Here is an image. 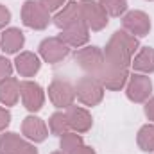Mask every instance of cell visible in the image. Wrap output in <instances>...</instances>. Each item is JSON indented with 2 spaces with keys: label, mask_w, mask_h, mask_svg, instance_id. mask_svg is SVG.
I'll return each instance as SVG.
<instances>
[{
  "label": "cell",
  "mask_w": 154,
  "mask_h": 154,
  "mask_svg": "<svg viewBox=\"0 0 154 154\" xmlns=\"http://www.w3.org/2000/svg\"><path fill=\"white\" fill-rule=\"evenodd\" d=\"M22 22L29 29L43 31L50 23V13L43 7L41 2L36 0H27L22 7Z\"/></svg>",
  "instance_id": "277c9868"
},
{
  "label": "cell",
  "mask_w": 154,
  "mask_h": 154,
  "mask_svg": "<svg viewBox=\"0 0 154 154\" xmlns=\"http://www.w3.org/2000/svg\"><path fill=\"white\" fill-rule=\"evenodd\" d=\"M151 93H152V82L147 75H143V74L129 75L127 86H125V95L131 102H136V104L145 102V100H149Z\"/></svg>",
  "instance_id": "52a82bcc"
},
{
  "label": "cell",
  "mask_w": 154,
  "mask_h": 154,
  "mask_svg": "<svg viewBox=\"0 0 154 154\" xmlns=\"http://www.w3.org/2000/svg\"><path fill=\"white\" fill-rule=\"evenodd\" d=\"M59 38L63 39L68 47L79 48V47H82L84 43H88V39H90V29H88L86 23L81 20V22H77V23L68 25L66 29H63Z\"/></svg>",
  "instance_id": "4fadbf2b"
},
{
  "label": "cell",
  "mask_w": 154,
  "mask_h": 154,
  "mask_svg": "<svg viewBox=\"0 0 154 154\" xmlns=\"http://www.w3.org/2000/svg\"><path fill=\"white\" fill-rule=\"evenodd\" d=\"M20 95H22V102L25 106V109L36 113L43 108L45 102V93L43 88L34 81H22L20 82Z\"/></svg>",
  "instance_id": "9c48e42d"
},
{
  "label": "cell",
  "mask_w": 154,
  "mask_h": 154,
  "mask_svg": "<svg viewBox=\"0 0 154 154\" xmlns=\"http://www.w3.org/2000/svg\"><path fill=\"white\" fill-rule=\"evenodd\" d=\"M9 22H11V11L0 4V29H4Z\"/></svg>",
  "instance_id": "4316f807"
},
{
  "label": "cell",
  "mask_w": 154,
  "mask_h": 154,
  "mask_svg": "<svg viewBox=\"0 0 154 154\" xmlns=\"http://www.w3.org/2000/svg\"><path fill=\"white\" fill-rule=\"evenodd\" d=\"M136 142H138V147L143 152H154V125L152 124H147V125H143L138 131Z\"/></svg>",
  "instance_id": "44dd1931"
},
{
  "label": "cell",
  "mask_w": 154,
  "mask_h": 154,
  "mask_svg": "<svg viewBox=\"0 0 154 154\" xmlns=\"http://www.w3.org/2000/svg\"><path fill=\"white\" fill-rule=\"evenodd\" d=\"M138 47H140L138 38H134L133 34H129L125 31H116L104 48V61L108 66L129 70L133 54Z\"/></svg>",
  "instance_id": "6da1fadb"
},
{
  "label": "cell",
  "mask_w": 154,
  "mask_h": 154,
  "mask_svg": "<svg viewBox=\"0 0 154 154\" xmlns=\"http://www.w3.org/2000/svg\"><path fill=\"white\" fill-rule=\"evenodd\" d=\"M22 133L27 140L39 143V142H45L47 136H48V131H47V125L45 122L38 118V116H27L23 118V124H22Z\"/></svg>",
  "instance_id": "5bb4252c"
},
{
  "label": "cell",
  "mask_w": 154,
  "mask_h": 154,
  "mask_svg": "<svg viewBox=\"0 0 154 154\" xmlns=\"http://www.w3.org/2000/svg\"><path fill=\"white\" fill-rule=\"evenodd\" d=\"M145 115H147L149 120L154 122V97L149 99V100H145Z\"/></svg>",
  "instance_id": "f1b7e54d"
},
{
  "label": "cell",
  "mask_w": 154,
  "mask_h": 154,
  "mask_svg": "<svg viewBox=\"0 0 154 154\" xmlns=\"http://www.w3.org/2000/svg\"><path fill=\"white\" fill-rule=\"evenodd\" d=\"M41 4H43V7L48 11V13H52V11H57L59 7H63V4L66 2V0H39Z\"/></svg>",
  "instance_id": "484cf974"
},
{
  "label": "cell",
  "mask_w": 154,
  "mask_h": 154,
  "mask_svg": "<svg viewBox=\"0 0 154 154\" xmlns=\"http://www.w3.org/2000/svg\"><path fill=\"white\" fill-rule=\"evenodd\" d=\"M127 79H129V70L125 68H115V66H108L106 61H104V68H102V74L99 77V81L102 82L104 88L108 90H122L125 84H127Z\"/></svg>",
  "instance_id": "7c38bea8"
},
{
  "label": "cell",
  "mask_w": 154,
  "mask_h": 154,
  "mask_svg": "<svg viewBox=\"0 0 154 154\" xmlns=\"http://www.w3.org/2000/svg\"><path fill=\"white\" fill-rule=\"evenodd\" d=\"M72 154H95V151H93L91 147H88V145H84V143H82V145H81V147H77Z\"/></svg>",
  "instance_id": "f546056e"
},
{
  "label": "cell",
  "mask_w": 154,
  "mask_h": 154,
  "mask_svg": "<svg viewBox=\"0 0 154 154\" xmlns=\"http://www.w3.org/2000/svg\"><path fill=\"white\" fill-rule=\"evenodd\" d=\"M59 145H61V151L65 154H72L77 147L82 145V138H81V134L75 133V131H68L66 134L61 136V143Z\"/></svg>",
  "instance_id": "603a6c76"
},
{
  "label": "cell",
  "mask_w": 154,
  "mask_h": 154,
  "mask_svg": "<svg viewBox=\"0 0 154 154\" xmlns=\"http://www.w3.org/2000/svg\"><path fill=\"white\" fill-rule=\"evenodd\" d=\"M0 154H38V149L16 133H4L0 136Z\"/></svg>",
  "instance_id": "8fae6325"
},
{
  "label": "cell",
  "mask_w": 154,
  "mask_h": 154,
  "mask_svg": "<svg viewBox=\"0 0 154 154\" xmlns=\"http://www.w3.org/2000/svg\"><path fill=\"white\" fill-rule=\"evenodd\" d=\"M11 74H13V65H11V61H9L7 57L0 56V82H2L4 79L11 77Z\"/></svg>",
  "instance_id": "d4e9b609"
},
{
  "label": "cell",
  "mask_w": 154,
  "mask_h": 154,
  "mask_svg": "<svg viewBox=\"0 0 154 154\" xmlns=\"http://www.w3.org/2000/svg\"><path fill=\"white\" fill-rule=\"evenodd\" d=\"M20 97V82L14 77H7L0 82V102L4 106H14Z\"/></svg>",
  "instance_id": "d6986e66"
},
{
  "label": "cell",
  "mask_w": 154,
  "mask_h": 154,
  "mask_svg": "<svg viewBox=\"0 0 154 154\" xmlns=\"http://www.w3.org/2000/svg\"><path fill=\"white\" fill-rule=\"evenodd\" d=\"M68 54H70V47L61 38L52 36V38H45L39 43V56L48 65H56L63 61Z\"/></svg>",
  "instance_id": "ba28073f"
},
{
  "label": "cell",
  "mask_w": 154,
  "mask_h": 154,
  "mask_svg": "<svg viewBox=\"0 0 154 154\" xmlns=\"http://www.w3.org/2000/svg\"><path fill=\"white\" fill-rule=\"evenodd\" d=\"M81 22V9L77 2H68L66 5H63V9L54 16V25L59 27L61 31L66 29L68 25Z\"/></svg>",
  "instance_id": "ac0fdd59"
},
{
  "label": "cell",
  "mask_w": 154,
  "mask_h": 154,
  "mask_svg": "<svg viewBox=\"0 0 154 154\" xmlns=\"http://www.w3.org/2000/svg\"><path fill=\"white\" fill-rule=\"evenodd\" d=\"M66 118H68V124H70V129L75 131V133H86L91 129V115L84 109V108H79V106H70L68 111H66Z\"/></svg>",
  "instance_id": "9a60e30c"
},
{
  "label": "cell",
  "mask_w": 154,
  "mask_h": 154,
  "mask_svg": "<svg viewBox=\"0 0 154 154\" xmlns=\"http://www.w3.org/2000/svg\"><path fill=\"white\" fill-rule=\"evenodd\" d=\"M75 97L84 106H97L104 97V86L97 77H81L75 86Z\"/></svg>",
  "instance_id": "3957f363"
},
{
  "label": "cell",
  "mask_w": 154,
  "mask_h": 154,
  "mask_svg": "<svg viewBox=\"0 0 154 154\" xmlns=\"http://www.w3.org/2000/svg\"><path fill=\"white\" fill-rule=\"evenodd\" d=\"M79 9H81V20L86 23L88 29L102 31L108 25V14L100 7L99 2H95V0H82L79 4Z\"/></svg>",
  "instance_id": "5b68a950"
},
{
  "label": "cell",
  "mask_w": 154,
  "mask_h": 154,
  "mask_svg": "<svg viewBox=\"0 0 154 154\" xmlns=\"http://www.w3.org/2000/svg\"><path fill=\"white\" fill-rule=\"evenodd\" d=\"M52 154H65L63 151H56V152H52Z\"/></svg>",
  "instance_id": "4dcf8cb0"
},
{
  "label": "cell",
  "mask_w": 154,
  "mask_h": 154,
  "mask_svg": "<svg viewBox=\"0 0 154 154\" xmlns=\"http://www.w3.org/2000/svg\"><path fill=\"white\" fill-rule=\"evenodd\" d=\"M48 97L56 108L68 109L70 106H74L75 100V86H72L68 81L54 79L48 86Z\"/></svg>",
  "instance_id": "8992f818"
},
{
  "label": "cell",
  "mask_w": 154,
  "mask_h": 154,
  "mask_svg": "<svg viewBox=\"0 0 154 154\" xmlns=\"http://www.w3.org/2000/svg\"><path fill=\"white\" fill-rule=\"evenodd\" d=\"M48 127H50L52 134H57V136L66 134L70 131V124H68L66 113H54L48 120Z\"/></svg>",
  "instance_id": "7402d4cb"
},
{
  "label": "cell",
  "mask_w": 154,
  "mask_h": 154,
  "mask_svg": "<svg viewBox=\"0 0 154 154\" xmlns=\"http://www.w3.org/2000/svg\"><path fill=\"white\" fill-rule=\"evenodd\" d=\"M122 25H124L125 32L133 34L134 38H138V36L142 38V36H147L151 31V18L143 11H129L127 14H124Z\"/></svg>",
  "instance_id": "30bf717a"
},
{
  "label": "cell",
  "mask_w": 154,
  "mask_h": 154,
  "mask_svg": "<svg viewBox=\"0 0 154 154\" xmlns=\"http://www.w3.org/2000/svg\"><path fill=\"white\" fill-rule=\"evenodd\" d=\"M11 124V113L5 108H0V131H4Z\"/></svg>",
  "instance_id": "83f0119b"
},
{
  "label": "cell",
  "mask_w": 154,
  "mask_h": 154,
  "mask_svg": "<svg viewBox=\"0 0 154 154\" xmlns=\"http://www.w3.org/2000/svg\"><path fill=\"white\" fill-rule=\"evenodd\" d=\"M99 4L106 11V14H109V16H120L127 11L125 0H99Z\"/></svg>",
  "instance_id": "cb8c5ba5"
},
{
  "label": "cell",
  "mask_w": 154,
  "mask_h": 154,
  "mask_svg": "<svg viewBox=\"0 0 154 154\" xmlns=\"http://www.w3.org/2000/svg\"><path fill=\"white\" fill-rule=\"evenodd\" d=\"M131 66L136 72L142 74H152L154 72V48L151 47H143L140 48V52L134 56V59L131 61Z\"/></svg>",
  "instance_id": "ffe728a7"
},
{
  "label": "cell",
  "mask_w": 154,
  "mask_h": 154,
  "mask_svg": "<svg viewBox=\"0 0 154 154\" xmlns=\"http://www.w3.org/2000/svg\"><path fill=\"white\" fill-rule=\"evenodd\" d=\"M75 63L91 77H100L102 68H104V50H100L99 47H84L79 48L74 54Z\"/></svg>",
  "instance_id": "7a4b0ae2"
},
{
  "label": "cell",
  "mask_w": 154,
  "mask_h": 154,
  "mask_svg": "<svg viewBox=\"0 0 154 154\" xmlns=\"http://www.w3.org/2000/svg\"><path fill=\"white\" fill-rule=\"evenodd\" d=\"M25 43V36L20 29L16 27H11V29H5L0 36V48L5 52V54H16Z\"/></svg>",
  "instance_id": "e0dca14e"
},
{
  "label": "cell",
  "mask_w": 154,
  "mask_h": 154,
  "mask_svg": "<svg viewBox=\"0 0 154 154\" xmlns=\"http://www.w3.org/2000/svg\"><path fill=\"white\" fill-rule=\"evenodd\" d=\"M39 66H41L39 57L36 54H32V52H20L16 56V59H14V68H16V72L22 77L36 75Z\"/></svg>",
  "instance_id": "2e32d148"
}]
</instances>
